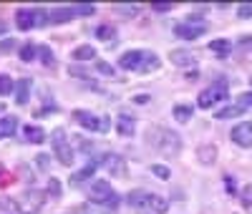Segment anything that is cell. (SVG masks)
Wrapping results in <instances>:
<instances>
[{"label": "cell", "instance_id": "obj_12", "mask_svg": "<svg viewBox=\"0 0 252 214\" xmlns=\"http://www.w3.org/2000/svg\"><path fill=\"white\" fill-rule=\"evenodd\" d=\"M15 26L20 31H31L35 26V10H28V8H20L15 13Z\"/></svg>", "mask_w": 252, "mask_h": 214}, {"label": "cell", "instance_id": "obj_15", "mask_svg": "<svg viewBox=\"0 0 252 214\" xmlns=\"http://www.w3.org/2000/svg\"><path fill=\"white\" fill-rule=\"evenodd\" d=\"M197 156H199L202 164H215V159H217V146H215V144H202V146L197 149Z\"/></svg>", "mask_w": 252, "mask_h": 214}, {"label": "cell", "instance_id": "obj_18", "mask_svg": "<svg viewBox=\"0 0 252 214\" xmlns=\"http://www.w3.org/2000/svg\"><path fill=\"white\" fill-rule=\"evenodd\" d=\"M73 8H53L51 10V23H68V20L73 18Z\"/></svg>", "mask_w": 252, "mask_h": 214}, {"label": "cell", "instance_id": "obj_9", "mask_svg": "<svg viewBox=\"0 0 252 214\" xmlns=\"http://www.w3.org/2000/svg\"><path fill=\"white\" fill-rule=\"evenodd\" d=\"M40 207H43V194L40 191H26L23 197L15 199V209L23 214H35Z\"/></svg>", "mask_w": 252, "mask_h": 214}, {"label": "cell", "instance_id": "obj_20", "mask_svg": "<svg viewBox=\"0 0 252 214\" xmlns=\"http://www.w3.org/2000/svg\"><path fill=\"white\" fill-rule=\"evenodd\" d=\"M26 139L31 141V144H43L46 141V131H43V128H40V126H26Z\"/></svg>", "mask_w": 252, "mask_h": 214}, {"label": "cell", "instance_id": "obj_14", "mask_svg": "<svg viewBox=\"0 0 252 214\" xmlns=\"http://www.w3.org/2000/svg\"><path fill=\"white\" fill-rule=\"evenodd\" d=\"M134 128H136V123H134L131 116L119 114V119H116V131H119L121 136H131V134H134Z\"/></svg>", "mask_w": 252, "mask_h": 214}, {"label": "cell", "instance_id": "obj_33", "mask_svg": "<svg viewBox=\"0 0 252 214\" xmlns=\"http://www.w3.org/2000/svg\"><path fill=\"white\" fill-rule=\"evenodd\" d=\"M237 13H240V18H245V20H247V18H252V5H240V10H237Z\"/></svg>", "mask_w": 252, "mask_h": 214}, {"label": "cell", "instance_id": "obj_34", "mask_svg": "<svg viewBox=\"0 0 252 214\" xmlns=\"http://www.w3.org/2000/svg\"><path fill=\"white\" fill-rule=\"evenodd\" d=\"M224 186H227V191H229V194H235V189H237L232 177H224Z\"/></svg>", "mask_w": 252, "mask_h": 214}, {"label": "cell", "instance_id": "obj_29", "mask_svg": "<svg viewBox=\"0 0 252 214\" xmlns=\"http://www.w3.org/2000/svg\"><path fill=\"white\" fill-rule=\"evenodd\" d=\"M38 56H40V61H43L46 66H53V51L48 46H40L38 48Z\"/></svg>", "mask_w": 252, "mask_h": 214}, {"label": "cell", "instance_id": "obj_10", "mask_svg": "<svg viewBox=\"0 0 252 214\" xmlns=\"http://www.w3.org/2000/svg\"><path fill=\"white\" fill-rule=\"evenodd\" d=\"M232 141L237 144V146H242V149H252V121H242V123H237L235 128H232Z\"/></svg>", "mask_w": 252, "mask_h": 214}, {"label": "cell", "instance_id": "obj_28", "mask_svg": "<svg viewBox=\"0 0 252 214\" xmlns=\"http://www.w3.org/2000/svg\"><path fill=\"white\" fill-rule=\"evenodd\" d=\"M237 106L242 111H252V91H247V93H242L240 98H237Z\"/></svg>", "mask_w": 252, "mask_h": 214}, {"label": "cell", "instance_id": "obj_39", "mask_svg": "<svg viewBox=\"0 0 252 214\" xmlns=\"http://www.w3.org/2000/svg\"><path fill=\"white\" fill-rule=\"evenodd\" d=\"M3 109H5V106H3V103H0V111H3Z\"/></svg>", "mask_w": 252, "mask_h": 214}, {"label": "cell", "instance_id": "obj_7", "mask_svg": "<svg viewBox=\"0 0 252 214\" xmlns=\"http://www.w3.org/2000/svg\"><path fill=\"white\" fill-rule=\"evenodd\" d=\"M204 31H207V26H204L202 18H187L184 23H179L174 28V33L184 40H197L199 35H204Z\"/></svg>", "mask_w": 252, "mask_h": 214}, {"label": "cell", "instance_id": "obj_22", "mask_svg": "<svg viewBox=\"0 0 252 214\" xmlns=\"http://www.w3.org/2000/svg\"><path fill=\"white\" fill-rule=\"evenodd\" d=\"M94 58H96V48L91 46H78L73 51V61H94Z\"/></svg>", "mask_w": 252, "mask_h": 214}, {"label": "cell", "instance_id": "obj_31", "mask_svg": "<svg viewBox=\"0 0 252 214\" xmlns=\"http://www.w3.org/2000/svg\"><path fill=\"white\" fill-rule=\"evenodd\" d=\"M152 174H157L159 179H169V177H172V171L166 169V166H161V164H154V166H152Z\"/></svg>", "mask_w": 252, "mask_h": 214}, {"label": "cell", "instance_id": "obj_3", "mask_svg": "<svg viewBox=\"0 0 252 214\" xmlns=\"http://www.w3.org/2000/svg\"><path fill=\"white\" fill-rule=\"evenodd\" d=\"M149 144L157 149V152L166 154V156H177L179 149H182L179 134L169 131V128H152L149 131Z\"/></svg>", "mask_w": 252, "mask_h": 214}, {"label": "cell", "instance_id": "obj_26", "mask_svg": "<svg viewBox=\"0 0 252 214\" xmlns=\"http://www.w3.org/2000/svg\"><path fill=\"white\" fill-rule=\"evenodd\" d=\"M13 89H15L13 78H10V76H3V73H0V96H8V93H10Z\"/></svg>", "mask_w": 252, "mask_h": 214}, {"label": "cell", "instance_id": "obj_40", "mask_svg": "<svg viewBox=\"0 0 252 214\" xmlns=\"http://www.w3.org/2000/svg\"><path fill=\"white\" fill-rule=\"evenodd\" d=\"M0 177H3V169H0Z\"/></svg>", "mask_w": 252, "mask_h": 214}, {"label": "cell", "instance_id": "obj_6", "mask_svg": "<svg viewBox=\"0 0 252 214\" xmlns=\"http://www.w3.org/2000/svg\"><path fill=\"white\" fill-rule=\"evenodd\" d=\"M224 98H227V83L220 81V83H215V86H209V89H204V91L199 93L197 103H199V109H212L215 103H220V101H224Z\"/></svg>", "mask_w": 252, "mask_h": 214}, {"label": "cell", "instance_id": "obj_38", "mask_svg": "<svg viewBox=\"0 0 252 214\" xmlns=\"http://www.w3.org/2000/svg\"><path fill=\"white\" fill-rule=\"evenodd\" d=\"M5 31V23H0V33H3Z\"/></svg>", "mask_w": 252, "mask_h": 214}, {"label": "cell", "instance_id": "obj_36", "mask_svg": "<svg viewBox=\"0 0 252 214\" xmlns=\"http://www.w3.org/2000/svg\"><path fill=\"white\" fill-rule=\"evenodd\" d=\"M48 191H53V194H58V191H61V186H58V182H56V179H51V184H48Z\"/></svg>", "mask_w": 252, "mask_h": 214}, {"label": "cell", "instance_id": "obj_30", "mask_svg": "<svg viewBox=\"0 0 252 214\" xmlns=\"http://www.w3.org/2000/svg\"><path fill=\"white\" fill-rule=\"evenodd\" d=\"M240 199H242V204H245L247 209H252V184H247V186L242 189V194H240Z\"/></svg>", "mask_w": 252, "mask_h": 214}, {"label": "cell", "instance_id": "obj_11", "mask_svg": "<svg viewBox=\"0 0 252 214\" xmlns=\"http://www.w3.org/2000/svg\"><path fill=\"white\" fill-rule=\"evenodd\" d=\"M103 166L109 169L111 177H126V161L119 154H106L103 156Z\"/></svg>", "mask_w": 252, "mask_h": 214}, {"label": "cell", "instance_id": "obj_2", "mask_svg": "<svg viewBox=\"0 0 252 214\" xmlns=\"http://www.w3.org/2000/svg\"><path fill=\"white\" fill-rule=\"evenodd\" d=\"M119 66L126 68V71L149 73V71L159 68V58H157V53H149V51H126L119 58Z\"/></svg>", "mask_w": 252, "mask_h": 214}, {"label": "cell", "instance_id": "obj_25", "mask_svg": "<svg viewBox=\"0 0 252 214\" xmlns=\"http://www.w3.org/2000/svg\"><path fill=\"white\" fill-rule=\"evenodd\" d=\"M174 119L187 123L189 119H192V106H174Z\"/></svg>", "mask_w": 252, "mask_h": 214}, {"label": "cell", "instance_id": "obj_13", "mask_svg": "<svg viewBox=\"0 0 252 214\" xmlns=\"http://www.w3.org/2000/svg\"><path fill=\"white\" fill-rule=\"evenodd\" d=\"M169 61L174 63V66L184 68V66H194L197 56H194L192 51H172V53H169Z\"/></svg>", "mask_w": 252, "mask_h": 214}, {"label": "cell", "instance_id": "obj_16", "mask_svg": "<svg viewBox=\"0 0 252 214\" xmlns=\"http://www.w3.org/2000/svg\"><path fill=\"white\" fill-rule=\"evenodd\" d=\"M28 96H31V78H20L15 86V101L23 106V103H28Z\"/></svg>", "mask_w": 252, "mask_h": 214}, {"label": "cell", "instance_id": "obj_23", "mask_svg": "<svg viewBox=\"0 0 252 214\" xmlns=\"http://www.w3.org/2000/svg\"><path fill=\"white\" fill-rule=\"evenodd\" d=\"M245 111L240 109L237 103H232V106H224V109H220L217 111V119H235V116H242Z\"/></svg>", "mask_w": 252, "mask_h": 214}, {"label": "cell", "instance_id": "obj_35", "mask_svg": "<svg viewBox=\"0 0 252 214\" xmlns=\"http://www.w3.org/2000/svg\"><path fill=\"white\" fill-rule=\"evenodd\" d=\"M98 71L106 76H114V66H109V63H98Z\"/></svg>", "mask_w": 252, "mask_h": 214}, {"label": "cell", "instance_id": "obj_1", "mask_svg": "<svg viewBox=\"0 0 252 214\" xmlns=\"http://www.w3.org/2000/svg\"><path fill=\"white\" fill-rule=\"evenodd\" d=\"M129 204L139 212V214H164L169 209V202H166L161 194H154V191H131L129 194Z\"/></svg>", "mask_w": 252, "mask_h": 214}, {"label": "cell", "instance_id": "obj_32", "mask_svg": "<svg viewBox=\"0 0 252 214\" xmlns=\"http://www.w3.org/2000/svg\"><path fill=\"white\" fill-rule=\"evenodd\" d=\"M73 10H76L78 15H94V13H96V8H94V5H76Z\"/></svg>", "mask_w": 252, "mask_h": 214}, {"label": "cell", "instance_id": "obj_21", "mask_svg": "<svg viewBox=\"0 0 252 214\" xmlns=\"http://www.w3.org/2000/svg\"><path fill=\"white\" fill-rule=\"evenodd\" d=\"M96 166H98L96 161H89L86 166H83V169L78 171V174H73V179H71V182H73V184H81V182H86L89 177H94V171H96Z\"/></svg>", "mask_w": 252, "mask_h": 214}, {"label": "cell", "instance_id": "obj_17", "mask_svg": "<svg viewBox=\"0 0 252 214\" xmlns=\"http://www.w3.org/2000/svg\"><path fill=\"white\" fill-rule=\"evenodd\" d=\"M15 128H18V119H15V116H5V119H0V139L13 136V134H15Z\"/></svg>", "mask_w": 252, "mask_h": 214}, {"label": "cell", "instance_id": "obj_8", "mask_svg": "<svg viewBox=\"0 0 252 214\" xmlns=\"http://www.w3.org/2000/svg\"><path fill=\"white\" fill-rule=\"evenodd\" d=\"M73 119H76L83 128H89V131H109V121H106V119H98V116L91 114V111L78 109V111H73Z\"/></svg>", "mask_w": 252, "mask_h": 214}, {"label": "cell", "instance_id": "obj_19", "mask_svg": "<svg viewBox=\"0 0 252 214\" xmlns=\"http://www.w3.org/2000/svg\"><path fill=\"white\" fill-rule=\"evenodd\" d=\"M209 51L217 53V56H227L229 51H232V40H227V38H217L209 43Z\"/></svg>", "mask_w": 252, "mask_h": 214}, {"label": "cell", "instance_id": "obj_27", "mask_svg": "<svg viewBox=\"0 0 252 214\" xmlns=\"http://www.w3.org/2000/svg\"><path fill=\"white\" fill-rule=\"evenodd\" d=\"M35 53H38V48H35V46H31V43H26V46L20 48V58H23L26 63H28V61H33V58H35Z\"/></svg>", "mask_w": 252, "mask_h": 214}, {"label": "cell", "instance_id": "obj_37", "mask_svg": "<svg viewBox=\"0 0 252 214\" xmlns=\"http://www.w3.org/2000/svg\"><path fill=\"white\" fill-rule=\"evenodd\" d=\"M76 214H91V212H89V209H78Z\"/></svg>", "mask_w": 252, "mask_h": 214}, {"label": "cell", "instance_id": "obj_5", "mask_svg": "<svg viewBox=\"0 0 252 214\" xmlns=\"http://www.w3.org/2000/svg\"><path fill=\"white\" fill-rule=\"evenodd\" d=\"M51 144H53V152H56L58 161H61L63 166H71L76 156H73L71 141H68V136H66V131H63V128H56V131L51 134Z\"/></svg>", "mask_w": 252, "mask_h": 214}, {"label": "cell", "instance_id": "obj_24", "mask_svg": "<svg viewBox=\"0 0 252 214\" xmlns=\"http://www.w3.org/2000/svg\"><path fill=\"white\" fill-rule=\"evenodd\" d=\"M96 38H98V40H106V43H114L116 28H111V26H98V28H96Z\"/></svg>", "mask_w": 252, "mask_h": 214}, {"label": "cell", "instance_id": "obj_4", "mask_svg": "<svg viewBox=\"0 0 252 214\" xmlns=\"http://www.w3.org/2000/svg\"><path fill=\"white\" fill-rule=\"evenodd\" d=\"M89 199L98 207H106V209H116L119 207V194L111 189L109 182H94L91 191H89Z\"/></svg>", "mask_w": 252, "mask_h": 214}]
</instances>
